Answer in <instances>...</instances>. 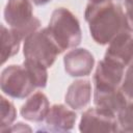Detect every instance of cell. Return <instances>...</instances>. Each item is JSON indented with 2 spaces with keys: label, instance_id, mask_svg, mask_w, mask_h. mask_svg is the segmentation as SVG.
Instances as JSON below:
<instances>
[{
  "label": "cell",
  "instance_id": "1",
  "mask_svg": "<svg viewBox=\"0 0 133 133\" xmlns=\"http://www.w3.org/2000/svg\"><path fill=\"white\" fill-rule=\"evenodd\" d=\"M85 21L92 39L99 45H108L115 36L128 31L125 11L112 0L89 2L84 11Z\"/></svg>",
  "mask_w": 133,
  "mask_h": 133
},
{
  "label": "cell",
  "instance_id": "2",
  "mask_svg": "<svg viewBox=\"0 0 133 133\" xmlns=\"http://www.w3.org/2000/svg\"><path fill=\"white\" fill-rule=\"evenodd\" d=\"M47 29L62 52L77 48L82 41L80 23L76 16L65 7L53 10Z\"/></svg>",
  "mask_w": 133,
  "mask_h": 133
},
{
  "label": "cell",
  "instance_id": "3",
  "mask_svg": "<svg viewBox=\"0 0 133 133\" xmlns=\"http://www.w3.org/2000/svg\"><path fill=\"white\" fill-rule=\"evenodd\" d=\"M3 17L8 27L15 30L23 41L41 27V21L33 15L31 0H7Z\"/></svg>",
  "mask_w": 133,
  "mask_h": 133
},
{
  "label": "cell",
  "instance_id": "4",
  "mask_svg": "<svg viewBox=\"0 0 133 133\" xmlns=\"http://www.w3.org/2000/svg\"><path fill=\"white\" fill-rule=\"evenodd\" d=\"M60 53L62 51L50 35L47 27L36 30L24 39L25 59L36 61L46 68H51Z\"/></svg>",
  "mask_w": 133,
  "mask_h": 133
},
{
  "label": "cell",
  "instance_id": "5",
  "mask_svg": "<svg viewBox=\"0 0 133 133\" xmlns=\"http://www.w3.org/2000/svg\"><path fill=\"white\" fill-rule=\"evenodd\" d=\"M0 86L3 94L14 99H25L37 88L33 77L23 63L10 64L3 69Z\"/></svg>",
  "mask_w": 133,
  "mask_h": 133
},
{
  "label": "cell",
  "instance_id": "6",
  "mask_svg": "<svg viewBox=\"0 0 133 133\" xmlns=\"http://www.w3.org/2000/svg\"><path fill=\"white\" fill-rule=\"evenodd\" d=\"M80 132H117V116L112 112L100 108L92 107L85 110L79 123Z\"/></svg>",
  "mask_w": 133,
  "mask_h": 133
},
{
  "label": "cell",
  "instance_id": "7",
  "mask_svg": "<svg viewBox=\"0 0 133 133\" xmlns=\"http://www.w3.org/2000/svg\"><path fill=\"white\" fill-rule=\"evenodd\" d=\"M65 73L71 77L88 76L95 66V57L85 48H74L63 57Z\"/></svg>",
  "mask_w": 133,
  "mask_h": 133
},
{
  "label": "cell",
  "instance_id": "8",
  "mask_svg": "<svg viewBox=\"0 0 133 133\" xmlns=\"http://www.w3.org/2000/svg\"><path fill=\"white\" fill-rule=\"evenodd\" d=\"M124 75L125 66L104 57L98 63V66L94 75L95 87L118 88L121 87Z\"/></svg>",
  "mask_w": 133,
  "mask_h": 133
},
{
  "label": "cell",
  "instance_id": "9",
  "mask_svg": "<svg viewBox=\"0 0 133 133\" xmlns=\"http://www.w3.org/2000/svg\"><path fill=\"white\" fill-rule=\"evenodd\" d=\"M105 58L113 60L123 66H128L133 62V35L129 31H124L115 36L109 44L104 55Z\"/></svg>",
  "mask_w": 133,
  "mask_h": 133
},
{
  "label": "cell",
  "instance_id": "10",
  "mask_svg": "<svg viewBox=\"0 0 133 133\" xmlns=\"http://www.w3.org/2000/svg\"><path fill=\"white\" fill-rule=\"evenodd\" d=\"M77 121V114L74 109L62 104H55L50 107V110L45 118L48 131L65 132L73 129Z\"/></svg>",
  "mask_w": 133,
  "mask_h": 133
},
{
  "label": "cell",
  "instance_id": "11",
  "mask_svg": "<svg viewBox=\"0 0 133 133\" xmlns=\"http://www.w3.org/2000/svg\"><path fill=\"white\" fill-rule=\"evenodd\" d=\"M94 103L95 106L106 109L117 116V114L128 104V98L118 88H94Z\"/></svg>",
  "mask_w": 133,
  "mask_h": 133
},
{
  "label": "cell",
  "instance_id": "12",
  "mask_svg": "<svg viewBox=\"0 0 133 133\" xmlns=\"http://www.w3.org/2000/svg\"><path fill=\"white\" fill-rule=\"evenodd\" d=\"M91 95L92 87L90 81L79 79L72 82L68 87L64 96V102L70 108L74 110H80L89 104Z\"/></svg>",
  "mask_w": 133,
  "mask_h": 133
},
{
  "label": "cell",
  "instance_id": "13",
  "mask_svg": "<svg viewBox=\"0 0 133 133\" xmlns=\"http://www.w3.org/2000/svg\"><path fill=\"white\" fill-rule=\"evenodd\" d=\"M50 110V102L47 96L42 91L33 92L22 105L20 113L29 122L45 121Z\"/></svg>",
  "mask_w": 133,
  "mask_h": 133
},
{
  "label": "cell",
  "instance_id": "14",
  "mask_svg": "<svg viewBox=\"0 0 133 133\" xmlns=\"http://www.w3.org/2000/svg\"><path fill=\"white\" fill-rule=\"evenodd\" d=\"M23 38L11 28L1 25V63L4 64L8 59L15 56L21 46Z\"/></svg>",
  "mask_w": 133,
  "mask_h": 133
},
{
  "label": "cell",
  "instance_id": "15",
  "mask_svg": "<svg viewBox=\"0 0 133 133\" xmlns=\"http://www.w3.org/2000/svg\"><path fill=\"white\" fill-rule=\"evenodd\" d=\"M23 64L27 68V70L33 77L36 87L37 88L46 87L47 82H48V71H47L48 68H46L42 63H38L30 59H24Z\"/></svg>",
  "mask_w": 133,
  "mask_h": 133
},
{
  "label": "cell",
  "instance_id": "16",
  "mask_svg": "<svg viewBox=\"0 0 133 133\" xmlns=\"http://www.w3.org/2000/svg\"><path fill=\"white\" fill-rule=\"evenodd\" d=\"M17 117V109L15 105L7 100L5 97L1 96V125L0 132L3 133L9 126L12 125Z\"/></svg>",
  "mask_w": 133,
  "mask_h": 133
},
{
  "label": "cell",
  "instance_id": "17",
  "mask_svg": "<svg viewBox=\"0 0 133 133\" xmlns=\"http://www.w3.org/2000/svg\"><path fill=\"white\" fill-rule=\"evenodd\" d=\"M117 122L119 131L133 132V102L128 103L117 114Z\"/></svg>",
  "mask_w": 133,
  "mask_h": 133
},
{
  "label": "cell",
  "instance_id": "18",
  "mask_svg": "<svg viewBox=\"0 0 133 133\" xmlns=\"http://www.w3.org/2000/svg\"><path fill=\"white\" fill-rule=\"evenodd\" d=\"M121 89L128 99L133 100V62L127 66L121 84Z\"/></svg>",
  "mask_w": 133,
  "mask_h": 133
},
{
  "label": "cell",
  "instance_id": "19",
  "mask_svg": "<svg viewBox=\"0 0 133 133\" xmlns=\"http://www.w3.org/2000/svg\"><path fill=\"white\" fill-rule=\"evenodd\" d=\"M125 17H126V23H127L128 31L133 33V5H130V4L126 5Z\"/></svg>",
  "mask_w": 133,
  "mask_h": 133
},
{
  "label": "cell",
  "instance_id": "20",
  "mask_svg": "<svg viewBox=\"0 0 133 133\" xmlns=\"http://www.w3.org/2000/svg\"><path fill=\"white\" fill-rule=\"evenodd\" d=\"M32 129L27 125V124H24V123H18V124H15V125H11L9 126L4 132H30ZM3 132V133H4Z\"/></svg>",
  "mask_w": 133,
  "mask_h": 133
},
{
  "label": "cell",
  "instance_id": "21",
  "mask_svg": "<svg viewBox=\"0 0 133 133\" xmlns=\"http://www.w3.org/2000/svg\"><path fill=\"white\" fill-rule=\"evenodd\" d=\"M32 3H34L35 5H45L47 3H49L51 0H31Z\"/></svg>",
  "mask_w": 133,
  "mask_h": 133
},
{
  "label": "cell",
  "instance_id": "22",
  "mask_svg": "<svg viewBox=\"0 0 133 133\" xmlns=\"http://www.w3.org/2000/svg\"><path fill=\"white\" fill-rule=\"evenodd\" d=\"M125 2H126V5H127V4L133 5V0H125Z\"/></svg>",
  "mask_w": 133,
  "mask_h": 133
},
{
  "label": "cell",
  "instance_id": "23",
  "mask_svg": "<svg viewBox=\"0 0 133 133\" xmlns=\"http://www.w3.org/2000/svg\"><path fill=\"white\" fill-rule=\"evenodd\" d=\"M90 2H95V3H97V2H103V1H107V0H89Z\"/></svg>",
  "mask_w": 133,
  "mask_h": 133
}]
</instances>
